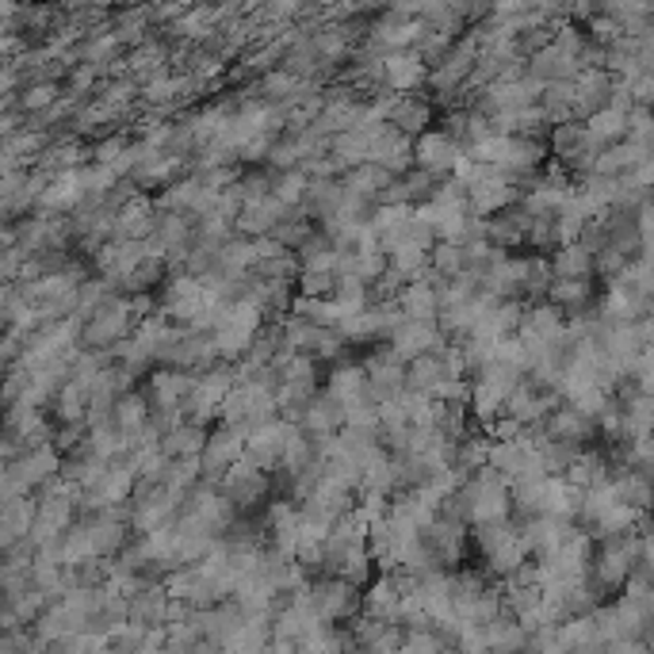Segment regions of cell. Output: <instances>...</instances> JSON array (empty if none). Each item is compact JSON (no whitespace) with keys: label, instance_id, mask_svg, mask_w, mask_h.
I'll return each mask as SVG.
<instances>
[{"label":"cell","instance_id":"cell-1","mask_svg":"<svg viewBox=\"0 0 654 654\" xmlns=\"http://www.w3.org/2000/svg\"><path fill=\"white\" fill-rule=\"evenodd\" d=\"M456 494H460L463 509H468L471 529H486V524H501L513 517V509H509V483L494 468L468 475Z\"/></svg>","mask_w":654,"mask_h":654},{"label":"cell","instance_id":"cell-2","mask_svg":"<svg viewBox=\"0 0 654 654\" xmlns=\"http://www.w3.org/2000/svg\"><path fill=\"white\" fill-rule=\"evenodd\" d=\"M272 417H280V410H276L272 390H265V387H242V383H234L230 395L222 398V405H218V421L242 436H250L253 428L268 425Z\"/></svg>","mask_w":654,"mask_h":654},{"label":"cell","instance_id":"cell-3","mask_svg":"<svg viewBox=\"0 0 654 654\" xmlns=\"http://www.w3.org/2000/svg\"><path fill=\"white\" fill-rule=\"evenodd\" d=\"M230 387H234L230 367H210V372L203 375H192V387H187L184 402H180V417H184L187 425L207 428L210 421L218 417V405L230 395Z\"/></svg>","mask_w":654,"mask_h":654},{"label":"cell","instance_id":"cell-4","mask_svg":"<svg viewBox=\"0 0 654 654\" xmlns=\"http://www.w3.org/2000/svg\"><path fill=\"white\" fill-rule=\"evenodd\" d=\"M475 544H479V552H483L491 574H498V578H509L513 570H521L524 562H529V552H524L521 532H517L513 521L475 529Z\"/></svg>","mask_w":654,"mask_h":654},{"label":"cell","instance_id":"cell-5","mask_svg":"<svg viewBox=\"0 0 654 654\" xmlns=\"http://www.w3.org/2000/svg\"><path fill=\"white\" fill-rule=\"evenodd\" d=\"M134 326V311H131V299L123 295H108L100 306L93 311V318L81 326V341L88 344L93 352H108L111 344H119L123 337H131Z\"/></svg>","mask_w":654,"mask_h":654},{"label":"cell","instance_id":"cell-6","mask_svg":"<svg viewBox=\"0 0 654 654\" xmlns=\"http://www.w3.org/2000/svg\"><path fill=\"white\" fill-rule=\"evenodd\" d=\"M299 436V425L288 417H272L268 425L253 428L250 436H245V456L242 460H250L253 468H261L265 475H276V468H280L283 452L291 448V440Z\"/></svg>","mask_w":654,"mask_h":654},{"label":"cell","instance_id":"cell-7","mask_svg":"<svg viewBox=\"0 0 654 654\" xmlns=\"http://www.w3.org/2000/svg\"><path fill=\"white\" fill-rule=\"evenodd\" d=\"M486 468L498 471L506 483H536V479H547L544 468H540L536 440H524V436L491 440V460H486Z\"/></svg>","mask_w":654,"mask_h":654},{"label":"cell","instance_id":"cell-8","mask_svg":"<svg viewBox=\"0 0 654 654\" xmlns=\"http://www.w3.org/2000/svg\"><path fill=\"white\" fill-rule=\"evenodd\" d=\"M360 593L352 582L344 578H334V574H322L318 582H311V605H314V616L322 623H344V620H356L360 616Z\"/></svg>","mask_w":654,"mask_h":654},{"label":"cell","instance_id":"cell-9","mask_svg":"<svg viewBox=\"0 0 654 654\" xmlns=\"http://www.w3.org/2000/svg\"><path fill=\"white\" fill-rule=\"evenodd\" d=\"M268 491H272V475H265L261 468H253L250 460H238L227 475L218 479V494H222L238 513H250V509L265 506Z\"/></svg>","mask_w":654,"mask_h":654},{"label":"cell","instance_id":"cell-10","mask_svg":"<svg viewBox=\"0 0 654 654\" xmlns=\"http://www.w3.org/2000/svg\"><path fill=\"white\" fill-rule=\"evenodd\" d=\"M242 456H245V436L242 433H234V428H227V425L210 428L207 440H203V452H199V479L203 483L218 486V479L227 475Z\"/></svg>","mask_w":654,"mask_h":654},{"label":"cell","instance_id":"cell-11","mask_svg":"<svg viewBox=\"0 0 654 654\" xmlns=\"http://www.w3.org/2000/svg\"><path fill=\"white\" fill-rule=\"evenodd\" d=\"M552 149L555 157H559V165L570 172V180L574 177H590L593 172V161H597L601 146L585 134L582 123H562L552 131Z\"/></svg>","mask_w":654,"mask_h":654},{"label":"cell","instance_id":"cell-12","mask_svg":"<svg viewBox=\"0 0 654 654\" xmlns=\"http://www.w3.org/2000/svg\"><path fill=\"white\" fill-rule=\"evenodd\" d=\"M367 134V161L379 165V169H387L390 177H405V172L413 169V138H405V134H398L395 126H372Z\"/></svg>","mask_w":654,"mask_h":654},{"label":"cell","instance_id":"cell-13","mask_svg":"<svg viewBox=\"0 0 654 654\" xmlns=\"http://www.w3.org/2000/svg\"><path fill=\"white\" fill-rule=\"evenodd\" d=\"M421 540H425V547H428V555L436 559V567H440V570H460L463 555H468V544H471V532H468V524H456V521H445V517H433V524L421 532Z\"/></svg>","mask_w":654,"mask_h":654},{"label":"cell","instance_id":"cell-14","mask_svg":"<svg viewBox=\"0 0 654 654\" xmlns=\"http://www.w3.org/2000/svg\"><path fill=\"white\" fill-rule=\"evenodd\" d=\"M460 157H463V149L456 146L445 131H425L413 138V169L428 172V177H436V180L452 177Z\"/></svg>","mask_w":654,"mask_h":654},{"label":"cell","instance_id":"cell-15","mask_svg":"<svg viewBox=\"0 0 654 654\" xmlns=\"http://www.w3.org/2000/svg\"><path fill=\"white\" fill-rule=\"evenodd\" d=\"M9 475L20 491H35V486H47L50 479L62 475V456H58L55 445H39V448H24L16 460L9 463Z\"/></svg>","mask_w":654,"mask_h":654},{"label":"cell","instance_id":"cell-16","mask_svg":"<svg viewBox=\"0 0 654 654\" xmlns=\"http://www.w3.org/2000/svg\"><path fill=\"white\" fill-rule=\"evenodd\" d=\"M352 509H356V494L344 491V486L329 483V479H322L318 486H314L311 494H306L303 501H299V513L311 517V521L326 524V529H334L341 517H349Z\"/></svg>","mask_w":654,"mask_h":654},{"label":"cell","instance_id":"cell-17","mask_svg":"<svg viewBox=\"0 0 654 654\" xmlns=\"http://www.w3.org/2000/svg\"><path fill=\"white\" fill-rule=\"evenodd\" d=\"M203 299H207V291L199 288V280H192V276H172L169 283H165L161 291V318L172 322V326L187 329L195 322V314L203 311Z\"/></svg>","mask_w":654,"mask_h":654},{"label":"cell","instance_id":"cell-18","mask_svg":"<svg viewBox=\"0 0 654 654\" xmlns=\"http://www.w3.org/2000/svg\"><path fill=\"white\" fill-rule=\"evenodd\" d=\"M360 367L367 375V395H372L375 405L390 402V398H398L405 390V364L390 349L372 352Z\"/></svg>","mask_w":654,"mask_h":654},{"label":"cell","instance_id":"cell-19","mask_svg":"<svg viewBox=\"0 0 654 654\" xmlns=\"http://www.w3.org/2000/svg\"><path fill=\"white\" fill-rule=\"evenodd\" d=\"M445 344L448 341L436 334L433 322H410V318H402L395 329H390V344H387V349L395 352L402 364H410V360L428 356V352H440Z\"/></svg>","mask_w":654,"mask_h":654},{"label":"cell","instance_id":"cell-20","mask_svg":"<svg viewBox=\"0 0 654 654\" xmlns=\"http://www.w3.org/2000/svg\"><path fill=\"white\" fill-rule=\"evenodd\" d=\"M169 372L180 375H203L215 367V349H210V337L192 334V329H180V337L172 341V349L161 360Z\"/></svg>","mask_w":654,"mask_h":654},{"label":"cell","instance_id":"cell-21","mask_svg":"<svg viewBox=\"0 0 654 654\" xmlns=\"http://www.w3.org/2000/svg\"><path fill=\"white\" fill-rule=\"evenodd\" d=\"M574 104H570V119L574 123H585L590 116H597L601 108H608V96H613V77L605 70H582L574 81Z\"/></svg>","mask_w":654,"mask_h":654},{"label":"cell","instance_id":"cell-22","mask_svg":"<svg viewBox=\"0 0 654 654\" xmlns=\"http://www.w3.org/2000/svg\"><path fill=\"white\" fill-rule=\"evenodd\" d=\"M398 601H402V582H398V574H379L360 593V616L375 623H395Z\"/></svg>","mask_w":654,"mask_h":654},{"label":"cell","instance_id":"cell-23","mask_svg":"<svg viewBox=\"0 0 654 654\" xmlns=\"http://www.w3.org/2000/svg\"><path fill=\"white\" fill-rule=\"evenodd\" d=\"M544 436L547 440H562V445H578L585 448L597 436V421L585 417V413H578L574 405L559 402L552 413L544 417Z\"/></svg>","mask_w":654,"mask_h":654},{"label":"cell","instance_id":"cell-24","mask_svg":"<svg viewBox=\"0 0 654 654\" xmlns=\"http://www.w3.org/2000/svg\"><path fill=\"white\" fill-rule=\"evenodd\" d=\"M326 395L334 398L337 405H341V413H352L360 410V405H375L372 395H367V375L360 364H337L334 372H329L326 379Z\"/></svg>","mask_w":654,"mask_h":654},{"label":"cell","instance_id":"cell-25","mask_svg":"<svg viewBox=\"0 0 654 654\" xmlns=\"http://www.w3.org/2000/svg\"><path fill=\"white\" fill-rule=\"evenodd\" d=\"M299 433L311 440V445H322V440H329V436H337L341 433V425H344V413H341V405L334 402V398L322 390V395H314L311 398V405H306L303 413H299Z\"/></svg>","mask_w":654,"mask_h":654},{"label":"cell","instance_id":"cell-26","mask_svg":"<svg viewBox=\"0 0 654 654\" xmlns=\"http://www.w3.org/2000/svg\"><path fill=\"white\" fill-rule=\"evenodd\" d=\"M574 529H578L574 521H559V517H529V521L517 524V532H521V544H524V552H529V559H540V555L555 552V547H559Z\"/></svg>","mask_w":654,"mask_h":654},{"label":"cell","instance_id":"cell-27","mask_svg":"<svg viewBox=\"0 0 654 654\" xmlns=\"http://www.w3.org/2000/svg\"><path fill=\"white\" fill-rule=\"evenodd\" d=\"M154 215L157 207L146 195H134L123 207L116 210V222H111V242H146L154 234Z\"/></svg>","mask_w":654,"mask_h":654},{"label":"cell","instance_id":"cell-28","mask_svg":"<svg viewBox=\"0 0 654 654\" xmlns=\"http://www.w3.org/2000/svg\"><path fill=\"white\" fill-rule=\"evenodd\" d=\"M288 215H291V210L283 207V203H276L272 195H265V199H257V203H245L242 215L234 218V234L238 238H250V242H257V238L272 234V230L280 227Z\"/></svg>","mask_w":654,"mask_h":654},{"label":"cell","instance_id":"cell-29","mask_svg":"<svg viewBox=\"0 0 654 654\" xmlns=\"http://www.w3.org/2000/svg\"><path fill=\"white\" fill-rule=\"evenodd\" d=\"M428 77V65L421 62L413 50H395L383 55V88H395L398 96H413V88H421Z\"/></svg>","mask_w":654,"mask_h":654},{"label":"cell","instance_id":"cell-30","mask_svg":"<svg viewBox=\"0 0 654 654\" xmlns=\"http://www.w3.org/2000/svg\"><path fill=\"white\" fill-rule=\"evenodd\" d=\"M398 311L410 322H436V311H440V283L433 280H410L402 291H398Z\"/></svg>","mask_w":654,"mask_h":654},{"label":"cell","instance_id":"cell-31","mask_svg":"<svg viewBox=\"0 0 654 654\" xmlns=\"http://www.w3.org/2000/svg\"><path fill=\"white\" fill-rule=\"evenodd\" d=\"M35 521V501L32 498H12L0 506V552H9V547H20L32 532Z\"/></svg>","mask_w":654,"mask_h":654},{"label":"cell","instance_id":"cell-32","mask_svg":"<svg viewBox=\"0 0 654 654\" xmlns=\"http://www.w3.org/2000/svg\"><path fill=\"white\" fill-rule=\"evenodd\" d=\"M428 123H433V108H428V100H421V96H395V100H390L387 126H395L398 134L417 138V134H425Z\"/></svg>","mask_w":654,"mask_h":654},{"label":"cell","instance_id":"cell-33","mask_svg":"<svg viewBox=\"0 0 654 654\" xmlns=\"http://www.w3.org/2000/svg\"><path fill=\"white\" fill-rule=\"evenodd\" d=\"M165 608H169V593L161 582H149L126 601V620L142 623V628H165Z\"/></svg>","mask_w":654,"mask_h":654},{"label":"cell","instance_id":"cell-34","mask_svg":"<svg viewBox=\"0 0 654 654\" xmlns=\"http://www.w3.org/2000/svg\"><path fill=\"white\" fill-rule=\"evenodd\" d=\"M582 494L567 483V479H544L540 483V517H559V521H574Z\"/></svg>","mask_w":654,"mask_h":654},{"label":"cell","instance_id":"cell-35","mask_svg":"<svg viewBox=\"0 0 654 654\" xmlns=\"http://www.w3.org/2000/svg\"><path fill=\"white\" fill-rule=\"evenodd\" d=\"M272 643V616H245L238 623L234 635L222 643L227 654H265V646Z\"/></svg>","mask_w":654,"mask_h":654},{"label":"cell","instance_id":"cell-36","mask_svg":"<svg viewBox=\"0 0 654 654\" xmlns=\"http://www.w3.org/2000/svg\"><path fill=\"white\" fill-rule=\"evenodd\" d=\"M479 631H483V643L491 654H524V643H529V631H524L509 613L494 616V620Z\"/></svg>","mask_w":654,"mask_h":654},{"label":"cell","instance_id":"cell-37","mask_svg":"<svg viewBox=\"0 0 654 654\" xmlns=\"http://www.w3.org/2000/svg\"><path fill=\"white\" fill-rule=\"evenodd\" d=\"M203 440H207V428L180 421V425H172L169 433H161V445H157V452H161L165 460H199Z\"/></svg>","mask_w":654,"mask_h":654},{"label":"cell","instance_id":"cell-38","mask_svg":"<svg viewBox=\"0 0 654 654\" xmlns=\"http://www.w3.org/2000/svg\"><path fill=\"white\" fill-rule=\"evenodd\" d=\"M390 172L387 169H379V165H372V161H364V165H356V169H349L344 172L337 184L344 187L349 195H356V199H364V203H375L383 195V187L390 184Z\"/></svg>","mask_w":654,"mask_h":654},{"label":"cell","instance_id":"cell-39","mask_svg":"<svg viewBox=\"0 0 654 654\" xmlns=\"http://www.w3.org/2000/svg\"><path fill=\"white\" fill-rule=\"evenodd\" d=\"M547 299H552L547 306H555L562 318H574V314L590 311L593 283L590 280H552V288H547Z\"/></svg>","mask_w":654,"mask_h":654},{"label":"cell","instance_id":"cell-40","mask_svg":"<svg viewBox=\"0 0 654 654\" xmlns=\"http://www.w3.org/2000/svg\"><path fill=\"white\" fill-rule=\"evenodd\" d=\"M344 199V187L337 184V180H311L306 184V195L303 203H299V210H303V218H329L337 215V207H341Z\"/></svg>","mask_w":654,"mask_h":654},{"label":"cell","instance_id":"cell-41","mask_svg":"<svg viewBox=\"0 0 654 654\" xmlns=\"http://www.w3.org/2000/svg\"><path fill=\"white\" fill-rule=\"evenodd\" d=\"M552 280H590L593 276V253H585L582 245H559L547 261Z\"/></svg>","mask_w":654,"mask_h":654},{"label":"cell","instance_id":"cell-42","mask_svg":"<svg viewBox=\"0 0 654 654\" xmlns=\"http://www.w3.org/2000/svg\"><path fill=\"white\" fill-rule=\"evenodd\" d=\"M306 85H314V81H299V77H291V73H283V70H272V73H265V77H261V88H253V93H261V100L272 104V108H283V104L295 100Z\"/></svg>","mask_w":654,"mask_h":654},{"label":"cell","instance_id":"cell-43","mask_svg":"<svg viewBox=\"0 0 654 654\" xmlns=\"http://www.w3.org/2000/svg\"><path fill=\"white\" fill-rule=\"evenodd\" d=\"M329 154L344 165V172L356 169V165L367 161V134L364 131H344L337 138H329Z\"/></svg>","mask_w":654,"mask_h":654},{"label":"cell","instance_id":"cell-44","mask_svg":"<svg viewBox=\"0 0 654 654\" xmlns=\"http://www.w3.org/2000/svg\"><path fill=\"white\" fill-rule=\"evenodd\" d=\"M306 184L311 180L303 177L299 169H291V172H272V199L276 203H283L288 210H299V203H303V195H306Z\"/></svg>","mask_w":654,"mask_h":654},{"label":"cell","instance_id":"cell-45","mask_svg":"<svg viewBox=\"0 0 654 654\" xmlns=\"http://www.w3.org/2000/svg\"><path fill=\"white\" fill-rule=\"evenodd\" d=\"M58 413H62V421H70V425H81L88 413V387L85 383H65L62 390H58Z\"/></svg>","mask_w":654,"mask_h":654},{"label":"cell","instance_id":"cell-46","mask_svg":"<svg viewBox=\"0 0 654 654\" xmlns=\"http://www.w3.org/2000/svg\"><path fill=\"white\" fill-rule=\"evenodd\" d=\"M253 280H295L299 276V261H295V253L291 250H283V253H276V257H265V261H257L253 265Z\"/></svg>","mask_w":654,"mask_h":654},{"label":"cell","instance_id":"cell-47","mask_svg":"<svg viewBox=\"0 0 654 654\" xmlns=\"http://www.w3.org/2000/svg\"><path fill=\"white\" fill-rule=\"evenodd\" d=\"M452 646L445 643V635H436L433 628L425 631H402V643H398V654H445Z\"/></svg>","mask_w":654,"mask_h":654},{"label":"cell","instance_id":"cell-48","mask_svg":"<svg viewBox=\"0 0 654 654\" xmlns=\"http://www.w3.org/2000/svg\"><path fill=\"white\" fill-rule=\"evenodd\" d=\"M410 215H413V207H383V203H375V207L367 210V230H372L375 238H387L390 230L402 227Z\"/></svg>","mask_w":654,"mask_h":654},{"label":"cell","instance_id":"cell-49","mask_svg":"<svg viewBox=\"0 0 654 654\" xmlns=\"http://www.w3.org/2000/svg\"><path fill=\"white\" fill-rule=\"evenodd\" d=\"M58 104V85L55 81H35L27 93H20V111H47Z\"/></svg>","mask_w":654,"mask_h":654},{"label":"cell","instance_id":"cell-50","mask_svg":"<svg viewBox=\"0 0 654 654\" xmlns=\"http://www.w3.org/2000/svg\"><path fill=\"white\" fill-rule=\"evenodd\" d=\"M104 646H108V639L104 635H70V639L50 643L43 654H100Z\"/></svg>","mask_w":654,"mask_h":654},{"label":"cell","instance_id":"cell-51","mask_svg":"<svg viewBox=\"0 0 654 654\" xmlns=\"http://www.w3.org/2000/svg\"><path fill=\"white\" fill-rule=\"evenodd\" d=\"M334 272H299V295L303 299H329L334 295Z\"/></svg>","mask_w":654,"mask_h":654},{"label":"cell","instance_id":"cell-52","mask_svg":"<svg viewBox=\"0 0 654 654\" xmlns=\"http://www.w3.org/2000/svg\"><path fill=\"white\" fill-rule=\"evenodd\" d=\"M623 268H628V257H623V253H616V250L593 253V272H601V276H608V280H616Z\"/></svg>","mask_w":654,"mask_h":654},{"label":"cell","instance_id":"cell-53","mask_svg":"<svg viewBox=\"0 0 654 654\" xmlns=\"http://www.w3.org/2000/svg\"><path fill=\"white\" fill-rule=\"evenodd\" d=\"M272 142H276V134H257V138H250V142H242L238 146V161H265L268 157V149H272Z\"/></svg>","mask_w":654,"mask_h":654},{"label":"cell","instance_id":"cell-54","mask_svg":"<svg viewBox=\"0 0 654 654\" xmlns=\"http://www.w3.org/2000/svg\"><path fill=\"white\" fill-rule=\"evenodd\" d=\"M126 146H131V142L126 138H104L100 146H96V165H108V169H116L119 165V157L126 154Z\"/></svg>","mask_w":654,"mask_h":654},{"label":"cell","instance_id":"cell-55","mask_svg":"<svg viewBox=\"0 0 654 654\" xmlns=\"http://www.w3.org/2000/svg\"><path fill=\"white\" fill-rule=\"evenodd\" d=\"M9 326V303H4V295H0V329Z\"/></svg>","mask_w":654,"mask_h":654},{"label":"cell","instance_id":"cell-56","mask_svg":"<svg viewBox=\"0 0 654 654\" xmlns=\"http://www.w3.org/2000/svg\"><path fill=\"white\" fill-rule=\"evenodd\" d=\"M218 654H227V651H218Z\"/></svg>","mask_w":654,"mask_h":654}]
</instances>
